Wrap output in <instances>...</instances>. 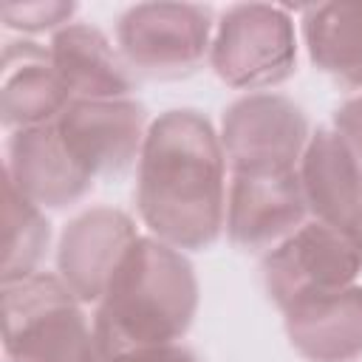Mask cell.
Returning <instances> with one entry per match:
<instances>
[{
  "instance_id": "cell-1",
  "label": "cell",
  "mask_w": 362,
  "mask_h": 362,
  "mask_svg": "<svg viewBox=\"0 0 362 362\" xmlns=\"http://www.w3.org/2000/svg\"><path fill=\"white\" fill-rule=\"evenodd\" d=\"M226 156L212 122L192 107L158 113L136 161V206L153 238L209 249L226 221Z\"/></svg>"
},
{
  "instance_id": "cell-2",
  "label": "cell",
  "mask_w": 362,
  "mask_h": 362,
  "mask_svg": "<svg viewBox=\"0 0 362 362\" xmlns=\"http://www.w3.org/2000/svg\"><path fill=\"white\" fill-rule=\"evenodd\" d=\"M198 277L187 252L139 235L116 266L93 314V339L102 362L178 342L198 314Z\"/></svg>"
},
{
  "instance_id": "cell-3",
  "label": "cell",
  "mask_w": 362,
  "mask_h": 362,
  "mask_svg": "<svg viewBox=\"0 0 362 362\" xmlns=\"http://www.w3.org/2000/svg\"><path fill=\"white\" fill-rule=\"evenodd\" d=\"M3 354L6 362H102L82 303L51 272L3 286Z\"/></svg>"
},
{
  "instance_id": "cell-4",
  "label": "cell",
  "mask_w": 362,
  "mask_h": 362,
  "mask_svg": "<svg viewBox=\"0 0 362 362\" xmlns=\"http://www.w3.org/2000/svg\"><path fill=\"white\" fill-rule=\"evenodd\" d=\"M209 68L235 88L260 93L286 82L297 71V28L283 6H229L212 34Z\"/></svg>"
},
{
  "instance_id": "cell-5",
  "label": "cell",
  "mask_w": 362,
  "mask_h": 362,
  "mask_svg": "<svg viewBox=\"0 0 362 362\" xmlns=\"http://www.w3.org/2000/svg\"><path fill=\"white\" fill-rule=\"evenodd\" d=\"M260 272L269 300L286 311L354 286L362 274V240L311 218L263 255Z\"/></svg>"
},
{
  "instance_id": "cell-6",
  "label": "cell",
  "mask_w": 362,
  "mask_h": 362,
  "mask_svg": "<svg viewBox=\"0 0 362 362\" xmlns=\"http://www.w3.org/2000/svg\"><path fill=\"white\" fill-rule=\"evenodd\" d=\"M215 17L198 3H136L116 20V45L136 74L173 79L209 59Z\"/></svg>"
},
{
  "instance_id": "cell-7",
  "label": "cell",
  "mask_w": 362,
  "mask_h": 362,
  "mask_svg": "<svg viewBox=\"0 0 362 362\" xmlns=\"http://www.w3.org/2000/svg\"><path fill=\"white\" fill-rule=\"evenodd\" d=\"M221 147L232 170H286L297 167L311 139L303 107L272 90L243 93L221 119Z\"/></svg>"
},
{
  "instance_id": "cell-8",
  "label": "cell",
  "mask_w": 362,
  "mask_h": 362,
  "mask_svg": "<svg viewBox=\"0 0 362 362\" xmlns=\"http://www.w3.org/2000/svg\"><path fill=\"white\" fill-rule=\"evenodd\" d=\"M308 204L297 167L232 170L223 232L243 252H269L305 223Z\"/></svg>"
},
{
  "instance_id": "cell-9",
  "label": "cell",
  "mask_w": 362,
  "mask_h": 362,
  "mask_svg": "<svg viewBox=\"0 0 362 362\" xmlns=\"http://www.w3.org/2000/svg\"><path fill=\"white\" fill-rule=\"evenodd\" d=\"M71 158L90 175H119L139 161L147 110L136 99H74L54 122Z\"/></svg>"
},
{
  "instance_id": "cell-10",
  "label": "cell",
  "mask_w": 362,
  "mask_h": 362,
  "mask_svg": "<svg viewBox=\"0 0 362 362\" xmlns=\"http://www.w3.org/2000/svg\"><path fill=\"white\" fill-rule=\"evenodd\" d=\"M139 238L136 221L116 206H90L68 221L57 243V274L82 305L99 303L124 252Z\"/></svg>"
},
{
  "instance_id": "cell-11",
  "label": "cell",
  "mask_w": 362,
  "mask_h": 362,
  "mask_svg": "<svg viewBox=\"0 0 362 362\" xmlns=\"http://www.w3.org/2000/svg\"><path fill=\"white\" fill-rule=\"evenodd\" d=\"M3 175L42 209H65L82 201L96 181L71 158L54 122L8 133Z\"/></svg>"
},
{
  "instance_id": "cell-12",
  "label": "cell",
  "mask_w": 362,
  "mask_h": 362,
  "mask_svg": "<svg viewBox=\"0 0 362 362\" xmlns=\"http://www.w3.org/2000/svg\"><path fill=\"white\" fill-rule=\"evenodd\" d=\"M71 102L74 96L59 79L48 45H40L34 40H11L3 45L0 122L8 133L51 124Z\"/></svg>"
},
{
  "instance_id": "cell-13",
  "label": "cell",
  "mask_w": 362,
  "mask_h": 362,
  "mask_svg": "<svg viewBox=\"0 0 362 362\" xmlns=\"http://www.w3.org/2000/svg\"><path fill=\"white\" fill-rule=\"evenodd\" d=\"M303 195L314 221H322L348 235L362 232V175L345 150L339 133L317 127L297 164Z\"/></svg>"
},
{
  "instance_id": "cell-14",
  "label": "cell",
  "mask_w": 362,
  "mask_h": 362,
  "mask_svg": "<svg viewBox=\"0 0 362 362\" xmlns=\"http://www.w3.org/2000/svg\"><path fill=\"white\" fill-rule=\"evenodd\" d=\"M48 51L74 99H133L136 71L102 28L68 23L51 34Z\"/></svg>"
},
{
  "instance_id": "cell-15",
  "label": "cell",
  "mask_w": 362,
  "mask_h": 362,
  "mask_svg": "<svg viewBox=\"0 0 362 362\" xmlns=\"http://www.w3.org/2000/svg\"><path fill=\"white\" fill-rule=\"evenodd\" d=\"M291 348L308 362L362 359V286L297 303L283 311Z\"/></svg>"
},
{
  "instance_id": "cell-16",
  "label": "cell",
  "mask_w": 362,
  "mask_h": 362,
  "mask_svg": "<svg viewBox=\"0 0 362 362\" xmlns=\"http://www.w3.org/2000/svg\"><path fill=\"white\" fill-rule=\"evenodd\" d=\"M308 59L345 90H362V0L317 3L300 17Z\"/></svg>"
},
{
  "instance_id": "cell-17",
  "label": "cell",
  "mask_w": 362,
  "mask_h": 362,
  "mask_svg": "<svg viewBox=\"0 0 362 362\" xmlns=\"http://www.w3.org/2000/svg\"><path fill=\"white\" fill-rule=\"evenodd\" d=\"M3 266L0 280L17 283L40 272V263L51 243V223L45 209L25 198L6 178V206H3Z\"/></svg>"
},
{
  "instance_id": "cell-18",
  "label": "cell",
  "mask_w": 362,
  "mask_h": 362,
  "mask_svg": "<svg viewBox=\"0 0 362 362\" xmlns=\"http://www.w3.org/2000/svg\"><path fill=\"white\" fill-rule=\"evenodd\" d=\"M76 14V3L65 0H34V3H3L0 17L3 25L23 34H40V31H59L71 23Z\"/></svg>"
},
{
  "instance_id": "cell-19",
  "label": "cell",
  "mask_w": 362,
  "mask_h": 362,
  "mask_svg": "<svg viewBox=\"0 0 362 362\" xmlns=\"http://www.w3.org/2000/svg\"><path fill=\"white\" fill-rule=\"evenodd\" d=\"M331 127L339 133L345 150L351 153V158H354V164H356V170L362 175V90L356 96L345 99L337 107Z\"/></svg>"
},
{
  "instance_id": "cell-20",
  "label": "cell",
  "mask_w": 362,
  "mask_h": 362,
  "mask_svg": "<svg viewBox=\"0 0 362 362\" xmlns=\"http://www.w3.org/2000/svg\"><path fill=\"white\" fill-rule=\"evenodd\" d=\"M107 362H201V356L181 342H167V345H150V348L127 351V354H119Z\"/></svg>"
},
{
  "instance_id": "cell-21",
  "label": "cell",
  "mask_w": 362,
  "mask_h": 362,
  "mask_svg": "<svg viewBox=\"0 0 362 362\" xmlns=\"http://www.w3.org/2000/svg\"><path fill=\"white\" fill-rule=\"evenodd\" d=\"M359 240H362V232H359Z\"/></svg>"
}]
</instances>
